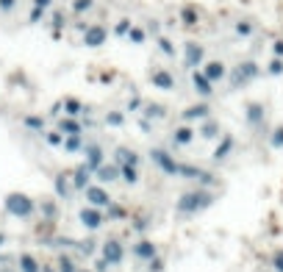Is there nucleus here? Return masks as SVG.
Here are the masks:
<instances>
[{
  "label": "nucleus",
  "mask_w": 283,
  "mask_h": 272,
  "mask_svg": "<svg viewBox=\"0 0 283 272\" xmlns=\"http://www.w3.org/2000/svg\"><path fill=\"white\" fill-rule=\"evenodd\" d=\"M147 225H150V217H139V219H133V230H147Z\"/></svg>",
  "instance_id": "49"
},
{
  "label": "nucleus",
  "mask_w": 283,
  "mask_h": 272,
  "mask_svg": "<svg viewBox=\"0 0 283 272\" xmlns=\"http://www.w3.org/2000/svg\"><path fill=\"white\" fill-rule=\"evenodd\" d=\"M142 103H145L142 95H131V100H128V111H139L142 109Z\"/></svg>",
  "instance_id": "46"
},
{
  "label": "nucleus",
  "mask_w": 283,
  "mask_h": 272,
  "mask_svg": "<svg viewBox=\"0 0 283 272\" xmlns=\"http://www.w3.org/2000/svg\"><path fill=\"white\" fill-rule=\"evenodd\" d=\"M17 269L20 272H42V264H39V261L34 258L31 253H23L17 258Z\"/></svg>",
  "instance_id": "25"
},
{
  "label": "nucleus",
  "mask_w": 283,
  "mask_h": 272,
  "mask_svg": "<svg viewBox=\"0 0 283 272\" xmlns=\"http://www.w3.org/2000/svg\"><path fill=\"white\" fill-rule=\"evenodd\" d=\"M61 103H64V114L67 117H81V114H86V106L81 103L78 97H64V100H61Z\"/></svg>",
  "instance_id": "21"
},
{
  "label": "nucleus",
  "mask_w": 283,
  "mask_h": 272,
  "mask_svg": "<svg viewBox=\"0 0 283 272\" xmlns=\"http://www.w3.org/2000/svg\"><path fill=\"white\" fill-rule=\"evenodd\" d=\"M75 14H84V12H89L92 9V0H75Z\"/></svg>",
  "instance_id": "48"
},
{
  "label": "nucleus",
  "mask_w": 283,
  "mask_h": 272,
  "mask_svg": "<svg viewBox=\"0 0 283 272\" xmlns=\"http://www.w3.org/2000/svg\"><path fill=\"white\" fill-rule=\"evenodd\" d=\"M84 192H86V203H89V206L106 208V206H109V203H111L109 192H106V189H103V186H86Z\"/></svg>",
  "instance_id": "12"
},
{
  "label": "nucleus",
  "mask_w": 283,
  "mask_h": 272,
  "mask_svg": "<svg viewBox=\"0 0 283 272\" xmlns=\"http://www.w3.org/2000/svg\"><path fill=\"white\" fill-rule=\"evenodd\" d=\"M14 258H9V255H0V264H12Z\"/></svg>",
  "instance_id": "58"
},
{
  "label": "nucleus",
  "mask_w": 283,
  "mask_h": 272,
  "mask_svg": "<svg viewBox=\"0 0 283 272\" xmlns=\"http://www.w3.org/2000/svg\"><path fill=\"white\" fill-rule=\"evenodd\" d=\"M194 142V128L192 125H181L172 131V145L175 147H189Z\"/></svg>",
  "instance_id": "18"
},
{
  "label": "nucleus",
  "mask_w": 283,
  "mask_h": 272,
  "mask_svg": "<svg viewBox=\"0 0 283 272\" xmlns=\"http://www.w3.org/2000/svg\"><path fill=\"white\" fill-rule=\"evenodd\" d=\"M117 164H133V167H139V153H133L131 147H117Z\"/></svg>",
  "instance_id": "30"
},
{
  "label": "nucleus",
  "mask_w": 283,
  "mask_h": 272,
  "mask_svg": "<svg viewBox=\"0 0 283 272\" xmlns=\"http://www.w3.org/2000/svg\"><path fill=\"white\" fill-rule=\"evenodd\" d=\"M150 161L156 164L158 169H161L164 175L178 178V169H181V164L169 156V150H164V147H153V150H150Z\"/></svg>",
  "instance_id": "4"
},
{
  "label": "nucleus",
  "mask_w": 283,
  "mask_h": 272,
  "mask_svg": "<svg viewBox=\"0 0 283 272\" xmlns=\"http://www.w3.org/2000/svg\"><path fill=\"white\" fill-rule=\"evenodd\" d=\"M89 178H92V169L86 167V164H81V167H75V172H73V189L75 192H84L86 186H89Z\"/></svg>",
  "instance_id": "19"
},
{
  "label": "nucleus",
  "mask_w": 283,
  "mask_h": 272,
  "mask_svg": "<svg viewBox=\"0 0 283 272\" xmlns=\"http://www.w3.org/2000/svg\"><path fill=\"white\" fill-rule=\"evenodd\" d=\"M106 39H109V31L103 28V25H89V28L84 31V45L86 48H100Z\"/></svg>",
  "instance_id": "10"
},
{
  "label": "nucleus",
  "mask_w": 283,
  "mask_h": 272,
  "mask_svg": "<svg viewBox=\"0 0 283 272\" xmlns=\"http://www.w3.org/2000/svg\"><path fill=\"white\" fill-rule=\"evenodd\" d=\"M61 109H64V103H61V100H59V103H56L53 109H50V114H53V117H59V114H61Z\"/></svg>",
  "instance_id": "56"
},
{
  "label": "nucleus",
  "mask_w": 283,
  "mask_h": 272,
  "mask_svg": "<svg viewBox=\"0 0 283 272\" xmlns=\"http://www.w3.org/2000/svg\"><path fill=\"white\" fill-rule=\"evenodd\" d=\"M56 261H59V272H78V264H75L73 255L64 253V255H59Z\"/></svg>",
  "instance_id": "32"
},
{
  "label": "nucleus",
  "mask_w": 283,
  "mask_h": 272,
  "mask_svg": "<svg viewBox=\"0 0 283 272\" xmlns=\"http://www.w3.org/2000/svg\"><path fill=\"white\" fill-rule=\"evenodd\" d=\"M200 175V167H194V164H181V169H178V178H186V181H197Z\"/></svg>",
  "instance_id": "33"
},
{
  "label": "nucleus",
  "mask_w": 283,
  "mask_h": 272,
  "mask_svg": "<svg viewBox=\"0 0 283 272\" xmlns=\"http://www.w3.org/2000/svg\"><path fill=\"white\" fill-rule=\"evenodd\" d=\"M236 34H239L241 39H247V37H250V34H253V25H250V23H244V20H241V23H236Z\"/></svg>",
  "instance_id": "43"
},
{
  "label": "nucleus",
  "mask_w": 283,
  "mask_h": 272,
  "mask_svg": "<svg viewBox=\"0 0 283 272\" xmlns=\"http://www.w3.org/2000/svg\"><path fill=\"white\" fill-rule=\"evenodd\" d=\"M266 73L275 75V78H277V75H283V59H277V56H275V59L269 61V67H266Z\"/></svg>",
  "instance_id": "40"
},
{
  "label": "nucleus",
  "mask_w": 283,
  "mask_h": 272,
  "mask_svg": "<svg viewBox=\"0 0 283 272\" xmlns=\"http://www.w3.org/2000/svg\"><path fill=\"white\" fill-rule=\"evenodd\" d=\"M0 272H12V269H6V264H0Z\"/></svg>",
  "instance_id": "61"
},
{
  "label": "nucleus",
  "mask_w": 283,
  "mask_h": 272,
  "mask_svg": "<svg viewBox=\"0 0 283 272\" xmlns=\"http://www.w3.org/2000/svg\"><path fill=\"white\" fill-rule=\"evenodd\" d=\"M61 147H64V153H81L84 150V136L81 133H70V136H64Z\"/></svg>",
  "instance_id": "27"
},
{
  "label": "nucleus",
  "mask_w": 283,
  "mask_h": 272,
  "mask_svg": "<svg viewBox=\"0 0 283 272\" xmlns=\"http://www.w3.org/2000/svg\"><path fill=\"white\" fill-rule=\"evenodd\" d=\"M205 117H211V106L208 103H197V106H189L186 111H183V120H205Z\"/></svg>",
  "instance_id": "22"
},
{
  "label": "nucleus",
  "mask_w": 283,
  "mask_h": 272,
  "mask_svg": "<svg viewBox=\"0 0 283 272\" xmlns=\"http://www.w3.org/2000/svg\"><path fill=\"white\" fill-rule=\"evenodd\" d=\"M120 167V181H125L128 186H136L139 183V167H133V164H117Z\"/></svg>",
  "instance_id": "23"
},
{
  "label": "nucleus",
  "mask_w": 283,
  "mask_h": 272,
  "mask_svg": "<svg viewBox=\"0 0 283 272\" xmlns=\"http://www.w3.org/2000/svg\"><path fill=\"white\" fill-rule=\"evenodd\" d=\"M181 20H183V23H186V25H197V12H194V9L192 6H186V9H183V12H181Z\"/></svg>",
  "instance_id": "39"
},
{
  "label": "nucleus",
  "mask_w": 283,
  "mask_h": 272,
  "mask_svg": "<svg viewBox=\"0 0 283 272\" xmlns=\"http://www.w3.org/2000/svg\"><path fill=\"white\" fill-rule=\"evenodd\" d=\"M6 211L17 219H31L34 211H37V203L23 192H9L6 194Z\"/></svg>",
  "instance_id": "2"
},
{
  "label": "nucleus",
  "mask_w": 283,
  "mask_h": 272,
  "mask_svg": "<svg viewBox=\"0 0 283 272\" xmlns=\"http://www.w3.org/2000/svg\"><path fill=\"white\" fill-rule=\"evenodd\" d=\"M100 253H103V258L109 261V266H117L125 261V247H122L120 239H106L100 244Z\"/></svg>",
  "instance_id": "5"
},
{
  "label": "nucleus",
  "mask_w": 283,
  "mask_h": 272,
  "mask_svg": "<svg viewBox=\"0 0 283 272\" xmlns=\"http://www.w3.org/2000/svg\"><path fill=\"white\" fill-rule=\"evenodd\" d=\"M61 25H64V14H53V28L61 31Z\"/></svg>",
  "instance_id": "54"
},
{
  "label": "nucleus",
  "mask_w": 283,
  "mask_h": 272,
  "mask_svg": "<svg viewBox=\"0 0 283 272\" xmlns=\"http://www.w3.org/2000/svg\"><path fill=\"white\" fill-rule=\"evenodd\" d=\"M92 175H95L100 183H114V181H120V167H117V164H106V161H103Z\"/></svg>",
  "instance_id": "14"
},
{
  "label": "nucleus",
  "mask_w": 283,
  "mask_h": 272,
  "mask_svg": "<svg viewBox=\"0 0 283 272\" xmlns=\"http://www.w3.org/2000/svg\"><path fill=\"white\" fill-rule=\"evenodd\" d=\"M56 128H59V131L64 133V136H70V133H84V125H81V122L75 120V117H61Z\"/></svg>",
  "instance_id": "24"
},
{
  "label": "nucleus",
  "mask_w": 283,
  "mask_h": 272,
  "mask_svg": "<svg viewBox=\"0 0 283 272\" xmlns=\"http://www.w3.org/2000/svg\"><path fill=\"white\" fill-rule=\"evenodd\" d=\"M103 217H106V219H114V222H122V219H128V211H125V206H120V203H114V200H111L109 206H106V211H103Z\"/></svg>",
  "instance_id": "26"
},
{
  "label": "nucleus",
  "mask_w": 283,
  "mask_h": 272,
  "mask_svg": "<svg viewBox=\"0 0 283 272\" xmlns=\"http://www.w3.org/2000/svg\"><path fill=\"white\" fill-rule=\"evenodd\" d=\"M269 145L275 147V150H283V125H277L275 131H272V136H269Z\"/></svg>",
  "instance_id": "37"
},
{
  "label": "nucleus",
  "mask_w": 283,
  "mask_h": 272,
  "mask_svg": "<svg viewBox=\"0 0 283 272\" xmlns=\"http://www.w3.org/2000/svg\"><path fill=\"white\" fill-rule=\"evenodd\" d=\"M84 153H86V161H84V164L92 169V172H95V169L100 167L103 161H106V153H103V147H100V145H86V147H84Z\"/></svg>",
  "instance_id": "16"
},
{
  "label": "nucleus",
  "mask_w": 283,
  "mask_h": 272,
  "mask_svg": "<svg viewBox=\"0 0 283 272\" xmlns=\"http://www.w3.org/2000/svg\"><path fill=\"white\" fill-rule=\"evenodd\" d=\"M200 136H203V139H217L219 136V122H214V120L205 117L203 125H200Z\"/></svg>",
  "instance_id": "29"
},
{
  "label": "nucleus",
  "mask_w": 283,
  "mask_h": 272,
  "mask_svg": "<svg viewBox=\"0 0 283 272\" xmlns=\"http://www.w3.org/2000/svg\"><path fill=\"white\" fill-rule=\"evenodd\" d=\"M203 75L211 81V84H219V81H222L225 75H228V70H225V64H222V61H205Z\"/></svg>",
  "instance_id": "17"
},
{
  "label": "nucleus",
  "mask_w": 283,
  "mask_h": 272,
  "mask_svg": "<svg viewBox=\"0 0 283 272\" xmlns=\"http://www.w3.org/2000/svg\"><path fill=\"white\" fill-rule=\"evenodd\" d=\"M233 147H236V139L233 136H230V133H225L222 139H219V145H217V150L211 153V158H214V161H225V158L230 156V153H233Z\"/></svg>",
  "instance_id": "15"
},
{
  "label": "nucleus",
  "mask_w": 283,
  "mask_h": 272,
  "mask_svg": "<svg viewBox=\"0 0 283 272\" xmlns=\"http://www.w3.org/2000/svg\"><path fill=\"white\" fill-rule=\"evenodd\" d=\"M131 255L139 261H150L153 255H158V247L153 239H139L136 244H131Z\"/></svg>",
  "instance_id": "8"
},
{
  "label": "nucleus",
  "mask_w": 283,
  "mask_h": 272,
  "mask_svg": "<svg viewBox=\"0 0 283 272\" xmlns=\"http://www.w3.org/2000/svg\"><path fill=\"white\" fill-rule=\"evenodd\" d=\"M125 37L128 39H131V42L133 45H142V42H145V31H142V28H136V25H131V28H128V34H125Z\"/></svg>",
  "instance_id": "35"
},
{
  "label": "nucleus",
  "mask_w": 283,
  "mask_h": 272,
  "mask_svg": "<svg viewBox=\"0 0 283 272\" xmlns=\"http://www.w3.org/2000/svg\"><path fill=\"white\" fill-rule=\"evenodd\" d=\"M42 17H45V9L42 6H34V12H31V23H39Z\"/></svg>",
  "instance_id": "51"
},
{
  "label": "nucleus",
  "mask_w": 283,
  "mask_h": 272,
  "mask_svg": "<svg viewBox=\"0 0 283 272\" xmlns=\"http://www.w3.org/2000/svg\"><path fill=\"white\" fill-rule=\"evenodd\" d=\"M128 28H131V20H120V23H117V28H114V34H117V37H125Z\"/></svg>",
  "instance_id": "47"
},
{
  "label": "nucleus",
  "mask_w": 283,
  "mask_h": 272,
  "mask_svg": "<svg viewBox=\"0 0 283 272\" xmlns=\"http://www.w3.org/2000/svg\"><path fill=\"white\" fill-rule=\"evenodd\" d=\"M78 272H92V269H78Z\"/></svg>",
  "instance_id": "62"
},
{
  "label": "nucleus",
  "mask_w": 283,
  "mask_h": 272,
  "mask_svg": "<svg viewBox=\"0 0 283 272\" xmlns=\"http://www.w3.org/2000/svg\"><path fill=\"white\" fill-rule=\"evenodd\" d=\"M42 272H56V269H53V266H42Z\"/></svg>",
  "instance_id": "60"
},
{
  "label": "nucleus",
  "mask_w": 283,
  "mask_h": 272,
  "mask_svg": "<svg viewBox=\"0 0 283 272\" xmlns=\"http://www.w3.org/2000/svg\"><path fill=\"white\" fill-rule=\"evenodd\" d=\"M3 244H6V236H3V233H0V247H3Z\"/></svg>",
  "instance_id": "59"
},
{
  "label": "nucleus",
  "mask_w": 283,
  "mask_h": 272,
  "mask_svg": "<svg viewBox=\"0 0 283 272\" xmlns=\"http://www.w3.org/2000/svg\"><path fill=\"white\" fill-rule=\"evenodd\" d=\"M53 189H56V197H61V200L73 197V183L67 181L64 172H59V175L53 178Z\"/></svg>",
  "instance_id": "20"
},
{
  "label": "nucleus",
  "mask_w": 283,
  "mask_h": 272,
  "mask_svg": "<svg viewBox=\"0 0 283 272\" xmlns=\"http://www.w3.org/2000/svg\"><path fill=\"white\" fill-rule=\"evenodd\" d=\"M158 48H161V53H164V56H175V45L169 42L167 37H158Z\"/></svg>",
  "instance_id": "41"
},
{
  "label": "nucleus",
  "mask_w": 283,
  "mask_h": 272,
  "mask_svg": "<svg viewBox=\"0 0 283 272\" xmlns=\"http://www.w3.org/2000/svg\"><path fill=\"white\" fill-rule=\"evenodd\" d=\"M139 131H142V133H150V131H153V120L142 117V120H139Z\"/></svg>",
  "instance_id": "50"
},
{
  "label": "nucleus",
  "mask_w": 283,
  "mask_h": 272,
  "mask_svg": "<svg viewBox=\"0 0 283 272\" xmlns=\"http://www.w3.org/2000/svg\"><path fill=\"white\" fill-rule=\"evenodd\" d=\"M147 269L150 272H164V261L158 258V255H153V258L147 261Z\"/></svg>",
  "instance_id": "44"
},
{
  "label": "nucleus",
  "mask_w": 283,
  "mask_h": 272,
  "mask_svg": "<svg viewBox=\"0 0 283 272\" xmlns=\"http://www.w3.org/2000/svg\"><path fill=\"white\" fill-rule=\"evenodd\" d=\"M192 86H194V92H197L200 97H205V100L214 95V84L203 75V70H192Z\"/></svg>",
  "instance_id": "13"
},
{
  "label": "nucleus",
  "mask_w": 283,
  "mask_h": 272,
  "mask_svg": "<svg viewBox=\"0 0 283 272\" xmlns=\"http://www.w3.org/2000/svg\"><path fill=\"white\" fill-rule=\"evenodd\" d=\"M23 125L28 128V131L45 133V117H39V114H25V117H23Z\"/></svg>",
  "instance_id": "31"
},
{
  "label": "nucleus",
  "mask_w": 283,
  "mask_h": 272,
  "mask_svg": "<svg viewBox=\"0 0 283 272\" xmlns=\"http://www.w3.org/2000/svg\"><path fill=\"white\" fill-rule=\"evenodd\" d=\"M78 219H81V225H84L86 230H100L103 222H106V217H103V211H100L97 206L81 208V211H78Z\"/></svg>",
  "instance_id": "6"
},
{
  "label": "nucleus",
  "mask_w": 283,
  "mask_h": 272,
  "mask_svg": "<svg viewBox=\"0 0 283 272\" xmlns=\"http://www.w3.org/2000/svg\"><path fill=\"white\" fill-rule=\"evenodd\" d=\"M214 203V194L208 192V189H189V192H183L181 197H178V203H175V211L178 214H197V211H205V208Z\"/></svg>",
  "instance_id": "1"
},
{
  "label": "nucleus",
  "mask_w": 283,
  "mask_h": 272,
  "mask_svg": "<svg viewBox=\"0 0 283 272\" xmlns=\"http://www.w3.org/2000/svg\"><path fill=\"white\" fill-rule=\"evenodd\" d=\"M50 3H53V0H34V6H42V9H48Z\"/></svg>",
  "instance_id": "57"
},
{
  "label": "nucleus",
  "mask_w": 283,
  "mask_h": 272,
  "mask_svg": "<svg viewBox=\"0 0 283 272\" xmlns=\"http://www.w3.org/2000/svg\"><path fill=\"white\" fill-rule=\"evenodd\" d=\"M106 269H109V261L100 255V258H97V264H95V272H106Z\"/></svg>",
  "instance_id": "53"
},
{
  "label": "nucleus",
  "mask_w": 283,
  "mask_h": 272,
  "mask_svg": "<svg viewBox=\"0 0 283 272\" xmlns=\"http://www.w3.org/2000/svg\"><path fill=\"white\" fill-rule=\"evenodd\" d=\"M42 211L48 214V219L59 217V208H56V203H50V200H42Z\"/></svg>",
  "instance_id": "42"
},
{
  "label": "nucleus",
  "mask_w": 283,
  "mask_h": 272,
  "mask_svg": "<svg viewBox=\"0 0 283 272\" xmlns=\"http://www.w3.org/2000/svg\"><path fill=\"white\" fill-rule=\"evenodd\" d=\"M45 139H48L50 147H61V142H64V133H61V131H48V133H45Z\"/></svg>",
  "instance_id": "38"
},
{
  "label": "nucleus",
  "mask_w": 283,
  "mask_h": 272,
  "mask_svg": "<svg viewBox=\"0 0 283 272\" xmlns=\"http://www.w3.org/2000/svg\"><path fill=\"white\" fill-rule=\"evenodd\" d=\"M272 269L283 272V250H275V255H272Z\"/></svg>",
  "instance_id": "45"
},
{
  "label": "nucleus",
  "mask_w": 283,
  "mask_h": 272,
  "mask_svg": "<svg viewBox=\"0 0 283 272\" xmlns=\"http://www.w3.org/2000/svg\"><path fill=\"white\" fill-rule=\"evenodd\" d=\"M261 75V67L255 64V61H241V64H236L233 70H230V86L233 89H239V86H247L250 81H255Z\"/></svg>",
  "instance_id": "3"
},
{
  "label": "nucleus",
  "mask_w": 283,
  "mask_h": 272,
  "mask_svg": "<svg viewBox=\"0 0 283 272\" xmlns=\"http://www.w3.org/2000/svg\"><path fill=\"white\" fill-rule=\"evenodd\" d=\"M272 53H275L277 59H283V39H275V42H272Z\"/></svg>",
  "instance_id": "52"
},
{
  "label": "nucleus",
  "mask_w": 283,
  "mask_h": 272,
  "mask_svg": "<svg viewBox=\"0 0 283 272\" xmlns=\"http://www.w3.org/2000/svg\"><path fill=\"white\" fill-rule=\"evenodd\" d=\"M106 125L109 128H122L125 125V114H122V111H109V114H106Z\"/></svg>",
  "instance_id": "34"
},
{
  "label": "nucleus",
  "mask_w": 283,
  "mask_h": 272,
  "mask_svg": "<svg viewBox=\"0 0 283 272\" xmlns=\"http://www.w3.org/2000/svg\"><path fill=\"white\" fill-rule=\"evenodd\" d=\"M150 84L161 92H172L175 89V75L169 70H153L150 73Z\"/></svg>",
  "instance_id": "11"
},
{
  "label": "nucleus",
  "mask_w": 283,
  "mask_h": 272,
  "mask_svg": "<svg viewBox=\"0 0 283 272\" xmlns=\"http://www.w3.org/2000/svg\"><path fill=\"white\" fill-rule=\"evenodd\" d=\"M197 183L203 189H208V186H214V183H217V175H211L208 169H200V175H197Z\"/></svg>",
  "instance_id": "36"
},
{
  "label": "nucleus",
  "mask_w": 283,
  "mask_h": 272,
  "mask_svg": "<svg viewBox=\"0 0 283 272\" xmlns=\"http://www.w3.org/2000/svg\"><path fill=\"white\" fill-rule=\"evenodd\" d=\"M203 59H205L203 45L186 42V48H183V67H186V70H197V67L203 64Z\"/></svg>",
  "instance_id": "7"
},
{
  "label": "nucleus",
  "mask_w": 283,
  "mask_h": 272,
  "mask_svg": "<svg viewBox=\"0 0 283 272\" xmlns=\"http://www.w3.org/2000/svg\"><path fill=\"white\" fill-rule=\"evenodd\" d=\"M142 109H145L147 120H164L167 117V106H161V103H142Z\"/></svg>",
  "instance_id": "28"
},
{
  "label": "nucleus",
  "mask_w": 283,
  "mask_h": 272,
  "mask_svg": "<svg viewBox=\"0 0 283 272\" xmlns=\"http://www.w3.org/2000/svg\"><path fill=\"white\" fill-rule=\"evenodd\" d=\"M14 3H17V0H0V9H3V12H12Z\"/></svg>",
  "instance_id": "55"
},
{
  "label": "nucleus",
  "mask_w": 283,
  "mask_h": 272,
  "mask_svg": "<svg viewBox=\"0 0 283 272\" xmlns=\"http://www.w3.org/2000/svg\"><path fill=\"white\" fill-rule=\"evenodd\" d=\"M244 120H247V125L250 128H261L264 125V120H266V109H264V103H247L244 106Z\"/></svg>",
  "instance_id": "9"
}]
</instances>
